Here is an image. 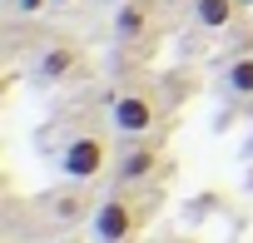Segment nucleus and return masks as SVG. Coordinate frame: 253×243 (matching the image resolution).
<instances>
[{"mask_svg": "<svg viewBox=\"0 0 253 243\" xmlns=\"http://www.w3.org/2000/svg\"><path fill=\"white\" fill-rule=\"evenodd\" d=\"M144 218H149V208L139 203V194L114 184V194H104V199H99V208H94L89 228H94V243H139Z\"/></svg>", "mask_w": 253, "mask_h": 243, "instance_id": "f257e3e1", "label": "nucleus"}, {"mask_svg": "<svg viewBox=\"0 0 253 243\" xmlns=\"http://www.w3.org/2000/svg\"><path fill=\"white\" fill-rule=\"evenodd\" d=\"M159 124V99L144 89H119L109 99V129L119 139H149Z\"/></svg>", "mask_w": 253, "mask_h": 243, "instance_id": "f03ea898", "label": "nucleus"}, {"mask_svg": "<svg viewBox=\"0 0 253 243\" xmlns=\"http://www.w3.org/2000/svg\"><path fill=\"white\" fill-rule=\"evenodd\" d=\"M109 164H114V154H109V139L104 134H75L60 149V169H65L70 184H94Z\"/></svg>", "mask_w": 253, "mask_h": 243, "instance_id": "7ed1b4c3", "label": "nucleus"}, {"mask_svg": "<svg viewBox=\"0 0 253 243\" xmlns=\"http://www.w3.org/2000/svg\"><path fill=\"white\" fill-rule=\"evenodd\" d=\"M159 169H164V144H154V139H129V144L119 149V159L109 164V174H114L119 189H139Z\"/></svg>", "mask_w": 253, "mask_h": 243, "instance_id": "20e7f679", "label": "nucleus"}, {"mask_svg": "<svg viewBox=\"0 0 253 243\" xmlns=\"http://www.w3.org/2000/svg\"><path fill=\"white\" fill-rule=\"evenodd\" d=\"M80 70V50L75 45H50L40 60H35V80L40 84H60V80H70Z\"/></svg>", "mask_w": 253, "mask_h": 243, "instance_id": "39448f33", "label": "nucleus"}, {"mask_svg": "<svg viewBox=\"0 0 253 243\" xmlns=\"http://www.w3.org/2000/svg\"><path fill=\"white\" fill-rule=\"evenodd\" d=\"M94 194L84 189V184H75V189H60L55 199H50V213H55V223H80V218H94Z\"/></svg>", "mask_w": 253, "mask_h": 243, "instance_id": "423d86ee", "label": "nucleus"}, {"mask_svg": "<svg viewBox=\"0 0 253 243\" xmlns=\"http://www.w3.org/2000/svg\"><path fill=\"white\" fill-rule=\"evenodd\" d=\"M114 35L124 45H134L149 35V0H119V10H114Z\"/></svg>", "mask_w": 253, "mask_h": 243, "instance_id": "0eeeda50", "label": "nucleus"}, {"mask_svg": "<svg viewBox=\"0 0 253 243\" xmlns=\"http://www.w3.org/2000/svg\"><path fill=\"white\" fill-rule=\"evenodd\" d=\"M238 10H243L238 0H189V15L199 30H228Z\"/></svg>", "mask_w": 253, "mask_h": 243, "instance_id": "6e6552de", "label": "nucleus"}, {"mask_svg": "<svg viewBox=\"0 0 253 243\" xmlns=\"http://www.w3.org/2000/svg\"><path fill=\"white\" fill-rule=\"evenodd\" d=\"M223 84H228V94L253 99V55H233V60L223 65Z\"/></svg>", "mask_w": 253, "mask_h": 243, "instance_id": "1a4fd4ad", "label": "nucleus"}, {"mask_svg": "<svg viewBox=\"0 0 253 243\" xmlns=\"http://www.w3.org/2000/svg\"><path fill=\"white\" fill-rule=\"evenodd\" d=\"M45 5H55V0H10V10H15V15H40Z\"/></svg>", "mask_w": 253, "mask_h": 243, "instance_id": "9d476101", "label": "nucleus"}, {"mask_svg": "<svg viewBox=\"0 0 253 243\" xmlns=\"http://www.w3.org/2000/svg\"><path fill=\"white\" fill-rule=\"evenodd\" d=\"M55 5H75V0H55Z\"/></svg>", "mask_w": 253, "mask_h": 243, "instance_id": "9b49d317", "label": "nucleus"}, {"mask_svg": "<svg viewBox=\"0 0 253 243\" xmlns=\"http://www.w3.org/2000/svg\"><path fill=\"white\" fill-rule=\"evenodd\" d=\"M238 5H253V0H238Z\"/></svg>", "mask_w": 253, "mask_h": 243, "instance_id": "f8f14e48", "label": "nucleus"}, {"mask_svg": "<svg viewBox=\"0 0 253 243\" xmlns=\"http://www.w3.org/2000/svg\"><path fill=\"white\" fill-rule=\"evenodd\" d=\"M114 5H119V0H114Z\"/></svg>", "mask_w": 253, "mask_h": 243, "instance_id": "ddd939ff", "label": "nucleus"}, {"mask_svg": "<svg viewBox=\"0 0 253 243\" xmlns=\"http://www.w3.org/2000/svg\"><path fill=\"white\" fill-rule=\"evenodd\" d=\"M248 149H253V144H248Z\"/></svg>", "mask_w": 253, "mask_h": 243, "instance_id": "4468645a", "label": "nucleus"}]
</instances>
